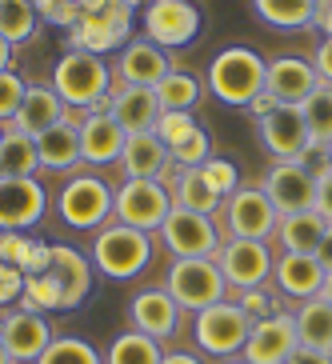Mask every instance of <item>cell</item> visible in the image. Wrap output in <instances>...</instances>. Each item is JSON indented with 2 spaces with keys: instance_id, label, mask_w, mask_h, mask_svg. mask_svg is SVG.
Instances as JSON below:
<instances>
[{
  "instance_id": "7dc6e473",
  "label": "cell",
  "mask_w": 332,
  "mask_h": 364,
  "mask_svg": "<svg viewBox=\"0 0 332 364\" xmlns=\"http://www.w3.org/2000/svg\"><path fill=\"white\" fill-rule=\"evenodd\" d=\"M316 213L332 225V168H316Z\"/></svg>"
},
{
  "instance_id": "1f68e13d",
  "label": "cell",
  "mask_w": 332,
  "mask_h": 364,
  "mask_svg": "<svg viewBox=\"0 0 332 364\" xmlns=\"http://www.w3.org/2000/svg\"><path fill=\"white\" fill-rule=\"evenodd\" d=\"M204 97V80L196 73H184V68H172L156 85V100H161V112H196Z\"/></svg>"
},
{
  "instance_id": "bcb514c9",
  "label": "cell",
  "mask_w": 332,
  "mask_h": 364,
  "mask_svg": "<svg viewBox=\"0 0 332 364\" xmlns=\"http://www.w3.org/2000/svg\"><path fill=\"white\" fill-rule=\"evenodd\" d=\"M48 268H53V245H48V240H33V248H28L21 272L24 277H44Z\"/></svg>"
},
{
  "instance_id": "30bf717a",
  "label": "cell",
  "mask_w": 332,
  "mask_h": 364,
  "mask_svg": "<svg viewBox=\"0 0 332 364\" xmlns=\"http://www.w3.org/2000/svg\"><path fill=\"white\" fill-rule=\"evenodd\" d=\"M53 208L41 176H0V232H33Z\"/></svg>"
},
{
  "instance_id": "e0dca14e",
  "label": "cell",
  "mask_w": 332,
  "mask_h": 364,
  "mask_svg": "<svg viewBox=\"0 0 332 364\" xmlns=\"http://www.w3.org/2000/svg\"><path fill=\"white\" fill-rule=\"evenodd\" d=\"M76 129H80V161L88 168H108V164H120V152H124V140L129 132L117 124V117L108 108H92V112H80L76 117Z\"/></svg>"
},
{
  "instance_id": "52a82bcc",
  "label": "cell",
  "mask_w": 332,
  "mask_h": 364,
  "mask_svg": "<svg viewBox=\"0 0 332 364\" xmlns=\"http://www.w3.org/2000/svg\"><path fill=\"white\" fill-rule=\"evenodd\" d=\"M168 296L181 304L188 316H196L208 304L228 300V280L213 257H193V260H168V272L161 280Z\"/></svg>"
},
{
  "instance_id": "5bb4252c",
  "label": "cell",
  "mask_w": 332,
  "mask_h": 364,
  "mask_svg": "<svg viewBox=\"0 0 332 364\" xmlns=\"http://www.w3.org/2000/svg\"><path fill=\"white\" fill-rule=\"evenodd\" d=\"M140 24H144V36L156 41L161 48H184L200 36V9L193 0H149L140 9Z\"/></svg>"
},
{
  "instance_id": "816d5d0a",
  "label": "cell",
  "mask_w": 332,
  "mask_h": 364,
  "mask_svg": "<svg viewBox=\"0 0 332 364\" xmlns=\"http://www.w3.org/2000/svg\"><path fill=\"white\" fill-rule=\"evenodd\" d=\"M312 24H316L324 36H332V0H316V16H312Z\"/></svg>"
},
{
  "instance_id": "680465c9",
  "label": "cell",
  "mask_w": 332,
  "mask_h": 364,
  "mask_svg": "<svg viewBox=\"0 0 332 364\" xmlns=\"http://www.w3.org/2000/svg\"><path fill=\"white\" fill-rule=\"evenodd\" d=\"M124 4H129V9H144V4H149V0H124Z\"/></svg>"
},
{
  "instance_id": "8fae6325",
  "label": "cell",
  "mask_w": 332,
  "mask_h": 364,
  "mask_svg": "<svg viewBox=\"0 0 332 364\" xmlns=\"http://www.w3.org/2000/svg\"><path fill=\"white\" fill-rule=\"evenodd\" d=\"M164 252H172V260H193V257H216L220 248V228H216V216L204 213H188V208H172L168 220L156 232Z\"/></svg>"
},
{
  "instance_id": "5b68a950",
  "label": "cell",
  "mask_w": 332,
  "mask_h": 364,
  "mask_svg": "<svg viewBox=\"0 0 332 364\" xmlns=\"http://www.w3.org/2000/svg\"><path fill=\"white\" fill-rule=\"evenodd\" d=\"M248 332H252V321L232 296L220 304H208L193 316V344L200 356H216V360L240 356L248 344Z\"/></svg>"
},
{
  "instance_id": "c3c4849f",
  "label": "cell",
  "mask_w": 332,
  "mask_h": 364,
  "mask_svg": "<svg viewBox=\"0 0 332 364\" xmlns=\"http://www.w3.org/2000/svg\"><path fill=\"white\" fill-rule=\"evenodd\" d=\"M312 68H316V76H321V85H332V36H324V41L316 44Z\"/></svg>"
},
{
  "instance_id": "cb8c5ba5",
  "label": "cell",
  "mask_w": 332,
  "mask_h": 364,
  "mask_svg": "<svg viewBox=\"0 0 332 364\" xmlns=\"http://www.w3.org/2000/svg\"><path fill=\"white\" fill-rule=\"evenodd\" d=\"M36 152H41V172L53 176H73L80 172V129H76V112L53 129H44L36 136Z\"/></svg>"
},
{
  "instance_id": "d4e9b609",
  "label": "cell",
  "mask_w": 332,
  "mask_h": 364,
  "mask_svg": "<svg viewBox=\"0 0 332 364\" xmlns=\"http://www.w3.org/2000/svg\"><path fill=\"white\" fill-rule=\"evenodd\" d=\"M120 172L129 181H168L172 156L156 132H132L120 152Z\"/></svg>"
},
{
  "instance_id": "60d3db41",
  "label": "cell",
  "mask_w": 332,
  "mask_h": 364,
  "mask_svg": "<svg viewBox=\"0 0 332 364\" xmlns=\"http://www.w3.org/2000/svg\"><path fill=\"white\" fill-rule=\"evenodd\" d=\"M204 181L213 184V193L220 196V200H228V196L245 184V176H240V164L236 161H228V156H213V161L204 164Z\"/></svg>"
},
{
  "instance_id": "603a6c76",
  "label": "cell",
  "mask_w": 332,
  "mask_h": 364,
  "mask_svg": "<svg viewBox=\"0 0 332 364\" xmlns=\"http://www.w3.org/2000/svg\"><path fill=\"white\" fill-rule=\"evenodd\" d=\"M60 284V296H65V312L80 309L88 296H92V257L80 252L76 245H53V268H48Z\"/></svg>"
},
{
  "instance_id": "4316f807",
  "label": "cell",
  "mask_w": 332,
  "mask_h": 364,
  "mask_svg": "<svg viewBox=\"0 0 332 364\" xmlns=\"http://www.w3.org/2000/svg\"><path fill=\"white\" fill-rule=\"evenodd\" d=\"M68 117H73V112H68L65 100L56 97L53 85H28L24 105H21V112L9 120V129L28 132V136H41L44 129H53V124H60V120H68Z\"/></svg>"
},
{
  "instance_id": "b9f144b4",
  "label": "cell",
  "mask_w": 332,
  "mask_h": 364,
  "mask_svg": "<svg viewBox=\"0 0 332 364\" xmlns=\"http://www.w3.org/2000/svg\"><path fill=\"white\" fill-rule=\"evenodd\" d=\"M200 129V120H196V112H161L156 117V136L164 140V149H176V144H184V140L193 136V132Z\"/></svg>"
},
{
  "instance_id": "3957f363",
  "label": "cell",
  "mask_w": 332,
  "mask_h": 364,
  "mask_svg": "<svg viewBox=\"0 0 332 364\" xmlns=\"http://www.w3.org/2000/svg\"><path fill=\"white\" fill-rule=\"evenodd\" d=\"M264 76H268V60L248 48V44H228L213 56V65L204 73V85L220 105L228 108H248L252 97L264 92Z\"/></svg>"
},
{
  "instance_id": "7bdbcfd3",
  "label": "cell",
  "mask_w": 332,
  "mask_h": 364,
  "mask_svg": "<svg viewBox=\"0 0 332 364\" xmlns=\"http://www.w3.org/2000/svg\"><path fill=\"white\" fill-rule=\"evenodd\" d=\"M24 92H28V80H24L16 68H4L0 73V124H9L24 105Z\"/></svg>"
},
{
  "instance_id": "9a60e30c",
  "label": "cell",
  "mask_w": 332,
  "mask_h": 364,
  "mask_svg": "<svg viewBox=\"0 0 332 364\" xmlns=\"http://www.w3.org/2000/svg\"><path fill=\"white\" fill-rule=\"evenodd\" d=\"M260 188L268 193V200H272V208L280 216L316 208V172L300 161H272Z\"/></svg>"
},
{
  "instance_id": "ab89813d",
  "label": "cell",
  "mask_w": 332,
  "mask_h": 364,
  "mask_svg": "<svg viewBox=\"0 0 332 364\" xmlns=\"http://www.w3.org/2000/svg\"><path fill=\"white\" fill-rule=\"evenodd\" d=\"M168 156H172V168H204V164L216 156V152H213V136H208L204 129H196L184 144L168 149Z\"/></svg>"
},
{
  "instance_id": "f6af8a7d",
  "label": "cell",
  "mask_w": 332,
  "mask_h": 364,
  "mask_svg": "<svg viewBox=\"0 0 332 364\" xmlns=\"http://www.w3.org/2000/svg\"><path fill=\"white\" fill-rule=\"evenodd\" d=\"M24 292V272L16 264H0V309H16Z\"/></svg>"
},
{
  "instance_id": "f35d334b",
  "label": "cell",
  "mask_w": 332,
  "mask_h": 364,
  "mask_svg": "<svg viewBox=\"0 0 332 364\" xmlns=\"http://www.w3.org/2000/svg\"><path fill=\"white\" fill-rule=\"evenodd\" d=\"M236 304L248 312V321L257 324V321H268V316H277V312H284V296H280V289L268 280V284H260V289H245V292H236Z\"/></svg>"
},
{
  "instance_id": "ba28073f",
  "label": "cell",
  "mask_w": 332,
  "mask_h": 364,
  "mask_svg": "<svg viewBox=\"0 0 332 364\" xmlns=\"http://www.w3.org/2000/svg\"><path fill=\"white\" fill-rule=\"evenodd\" d=\"M129 41H132V9L124 0H108L97 12H85L68 28V48H80V53L92 56L120 53Z\"/></svg>"
},
{
  "instance_id": "44dd1931",
  "label": "cell",
  "mask_w": 332,
  "mask_h": 364,
  "mask_svg": "<svg viewBox=\"0 0 332 364\" xmlns=\"http://www.w3.org/2000/svg\"><path fill=\"white\" fill-rule=\"evenodd\" d=\"M316 85H321V76H316V68H312V60H304V56H272L268 60V76H264V92H272V97L280 100V105H304V100L316 92Z\"/></svg>"
},
{
  "instance_id": "8992f818",
  "label": "cell",
  "mask_w": 332,
  "mask_h": 364,
  "mask_svg": "<svg viewBox=\"0 0 332 364\" xmlns=\"http://www.w3.org/2000/svg\"><path fill=\"white\" fill-rule=\"evenodd\" d=\"M280 213L272 208V200L260 184H240L216 213V228H220L225 240H268L272 245Z\"/></svg>"
},
{
  "instance_id": "836d02e7",
  "label": "cell",
  "mask_w": 332,
  "mask_h": 364,
  "mask_svg": "<svg viewBox=\"0 0 332 364\" xmlns=\"http://www.w3.org/2000/svg\"><path fill=\"white\" fill-rule=\"evenodd\" d=\"M41 28V12H36L33 0H0V36L16 48V44H28Z\"/></svg>"
},
{
  "instance_id": "6125c7cd",
  "label": "cell",
  "mask_w": 332,
  "mask_h": 364,
  "mask_svg": "<svg viewBox=\"0 0 332 364\" xmlns=\"http://www.w3.org/2000/svg\"><path fill=\"white\" fill-rule=\"evenodd\" d=\"M4 132H9V129H4V124H0V144H4Z\"/></svg>"
},
{
  "instance_id": "f546056e",
  "label": "cell",
  "mask_w": 332,
  "mask_h": 364,
  "mask_svg": "<svg viewBox=\"0 0 332 364\" xmlns=\"http://www.w3.org/2000/svg\"><path fill=\"white\" fill-rule=\"evenodd\" d=\"M296 341L300 348H316V353H332V300L324 296H312V300H300L296 312Z\"/></svg>"
},
{
  "instance_id": "7c38bea8",
  "label": "cell",
  "mask_w": 332,
  "mask_h": 364,
  "mask_svg": "<svg viewBox=\"0 0 332 364\" xmlns=\"http://www.w3.org/2000/svg\"><path fill=\"white\" fill-rule=\"evenodd\" d=\"M188 324H193V316L168 296L164 284H152V289L132 292V300H129V328H136V332H144V336H152V341L168 344V341H176Z\"/></svg>"
},
{
  "instance_id": "91938a15",
  "label": "cell",
  "mask_w": 332,
  "mask_h": 364,
  "mask_svg": "<svg viewBox=\"0 0 332 364\" xmlns=\"http://www.w3.org/2000/svg\"><path fill=\"white\" fill-rule=\"evenodd\" d=\"M324 296L332 300V272H328V280H324Z\"/></svg>"
},
{
  "instance_id": "2e32d148",
  "label": "cell",
  "mask_w": 332,
  "mask_h": 364,
  "mask_svg": "<svg viewBox=\"0 0 332 364\" xmlns=\"http://www.w3.org/2000/svg\"><path fill=\"white\" fill-rule=\"evenodd\" d=\"M0 336H4V348H9L12 364H36L44 356V348L56 341L53 321L41 316V312H28V309L0 312Z\"/></svg>"
},
{
  "instance_id": "d590c367",
  "label": "cell",
  "mask_w": 332,
  "mask_h": 364,
  "mask_svg": "<svg viewBox=\"0 0 332 364\" xmlns=\"http://www.w3.org/2000/svg\"><path fill=\"white\" fill-rule=\"evenodd\" d=\"M300 112H304V124H309V140L328 149L332 144V85H316V92L300 105Z\"/></svg>"
},
{
  "instance_id": "e575fe53",
  "label": "cell",
  "mask_w": 332,
  "mask_h": 364,
  "mask_svg": "<svg viewBox=\"0 0 332 364\" xmlns=\"http://www.w3.org/2000/svg\"><path fill=\"white\" fill-rule=\"evenodd\" d=\"M252 12L272 28H309L316 0H252Z\"/></svg>"
},
{
  "instance_id": "74e56055",
  "label": "cell",
  "mask_w": 332,
  "mask_h": 364,
  "mask_svg": "<svg viewBox=\"0 0 332 364\" xmlns=\"http://www.w3.org/2000/svg\"><path fill=\"white\" fill-rule=\"evenodd\" d=\"M36 364H105V353L85 336H56Z\"/></svg>"
},
{
  "instance_id": "ffe728a7",
  "label": "cell",
  "mask_w": 332,
  "mask_h": 364,
  "mask_svg": "<svg viewBox=\"0 0 332 364\" xmlns=\"http://www.w3.org/2000/svg\"><path fill=\"white\" fill-rule=\"evenodd\" d=\"M300 348L296 341V321L292 312H277L268 321H257L252 332H248V344H245V360L248 364H289V356Z\"/></svg>"
},
{
  "instance_id": "db71d44e",
  "label": "cell",
  "mask_w": 332,
  "mask_h": 364,
  "mask_svg": "<svg viewBox=\"0 0 332 364\" xmlns=\"http://www.w3.org/2000/svg\"><path fill=\"white\" fill-rule=\"evenodd\" d=\"M161 364H204L200 353H188V348H172V353H164Z\"/></svg>"
},
{
  "instance_id": "9c48e42d",
  "label": "cell",
  "mask_w": 332,
  "mask_h": 364,
  "mask_svg": "<svg viewBox=\"0 0 332 364\" xmlns=\"http://www.w3.org/2000/svg\"><path fill=\"white\" fill-rule=\"evenodd\" d=\"M172 213V193L168 181H124L117 184V204H112V220L140 232H161V225Z\"/></svg>"
},
{
  "instance_id": "4dcf8cb0",
  "label": "cell",
  "mask_w": 332,
  "mask_h": 364,
  "mask_svg": "<svg viewBox=\"0 0 332 364\" xmlns=\"http://www.w3.org/2000/svg\"><path fill=\"white\" fill-rule=\"evenodd\" d=\"M164 353H168V348H164L161 341H152V336H144V332H136V328H124L108 341L105 364H161Z\"/></svg>"
},
{
  "instance_id": "83f0119b",
  "label": "cell",
  "mask_w": 332,
  "mask_h": 364,
  "mask_svg": "<svg viewBox=\"0 0 332 364\" xmlns=\"http://www.w3.org/2000/svg\"><path fill=\"white\" fill-rule=\"evenodd\" d=\"M328 232V220H324L316 208L309 213H292V216H280L277 225V248L280 252H296V257H312L316 245H321V236Z\"/></svg>"
},
{
  "instance_id": "6f0895ef",
  "label": "cell",
  "mask_w": 332,
  "mask_h": 364,
  "mask_svg": "<svg viewBox=\"0 0 332 364\" xmlns=\"http://www.w3.org/2000/svg\"><path fill=\"white\" fill-rule=\"evenodd\" d=\"M216 364H248L245 356H228V360H216Z\"/></svg>"
},
{
  "instance_id": "94428289",
  "label": "cell",
  "mask_w": 332,
  "mask_h": 364,
  "mask_svg": "<svg viewBox=\"0 0 332 364\" xmlns=\"http://www.w3.org/2000/svg\"><path fill=\"white\" fill-rule=\"evenodd\" d=\"M324 164H328V168H332V144H328V149H324Z\"/></svg>"
},
{
  "instance_id": "7a4b0ae2",
  "label": "cell",
  "mask_w": 332,
  "mask_h": 364,
  "mask_svg": "<svg viewBox=\"0 0 332 364\" xmlns=\"http://www.w3.org/2000/svg\"><path fill=\"white\" fill-rule=\"evenodd\" d=\"M112 204H117V188L92 168L65 176V184L53 193V213L60 216V225L76 232H100L112 220Z\"/></svg>"
},
{
  "instance_id": "ac0fdd59",
  "label": "cell",
  "mask_w": 332,
  "mask_h": 364,
  "mask_svg": "<svg viewBox=\"0 0 332 364\" xmlns=\"http://www.w3.org/2000/svg\"><path fill=\"white\" fill-rule=\"evenodd\" d=\"M176 68V60H172L168 48H161L156 41H149V36H136V41H129L124 48L117 53V60H112V73H117V80H124V85H136V88H156L164 80V76Z\"/></svg>"
},
{
  "instance_id": "277c9868",
  "label": "cell",
  "mask_w": 332,
  "mask_h": 364,
  "mask_svg": "<svg viewBox=\"0 0 332 364\" xmlns=\"http://www.w3.org/2000/svg\"><path fill=\"white\" fill-rule=\"evenodd\" d=\"M88 257H92V268L105 280H136V277H144V268L156 257V236L120 225V220H108L92 236Z\"/></svg>"
},
{
  "instance_id": "11a10c76",
  "label": "cell",
  "mask_w": 332,
  "mask_h": 364,
  "mask_svg": "<svg viewBox=\"0 0 332 364\" xmlns=\"http://www.w3.org/2000/svg\"><path fill=\"white\" fill-rule=\"evenodd\" d=\"M12 53H16V48L0 36V73H4V68H12Z\"/></svg>"
},
{
  "instance_id": "d6a6232c",
  "label": "cell",
  "mask_w": 332,
  "mask_h": 364,
  "mask_svg": "<svg viewBox=\"0 0 332 364\" xmlns=\"http://www.w3.org/2000/svg\"><path fill=\"white\" fill-rule=\"evenodd\" d=\"M9 129V124H4ZM41 172V152H36V136L9 129L4 144H0V176H36Z\"/></svg>"
},
{
  "instance_id": "ee69618b",
  "label": "cell",
  "mask_w": 332,
  "mask_h": 364,
  "mask_svg": "<svg viewBox=\"0 0 332 364\" xmlns=\"http://www.w3.org/2000/svg\"><path fill=\"white\" fill-rule=\"evenodd\" d=\"M36 236L33 232H0V264H24L28 248H33Z\"/></svg>"
},
{
  "instance_id": "d6986e66",
  "label": "cell",
  "mask_w": 332,
  "mask_h": 364,
  "mask_svg": "<svg viewBox=\"0 0 332 364\" xmlns=\"http://www.w3.org/2000/svg\"><path fill=\"white\" fill-rule=\"evenodd\" d=\"M257 136H260V149H264L272 161H300V152L309 149L304 112H300L296 105H280L272 117L257 120Z\"/></svg>"
},
{
  "instance_id": "9f6ffc18",
  "label": "cell",
  "mask_w": 332,
  "mask_h": 364,
  "mask_svg": "<svg viewBox=\"0 0 332 364\" xmlns=\"http://www.w3.org/2000/svg\"><path fill=\"white\" fill-rule=\"evenodd\" d=\"M0 364H12V356H9V348H4V336H0Z\"/></svg>"
},
{
  "instance_id": "f5cc1de1",
  "label": "cell",
  "mask_w": 332,
  "mask_h": 364,
  "mask_svg": "<svg viewBox=\"0 0 332 364\" xmlns=\"http://www.w3.org/2000/svg\"><path fill=\"white\" fill-rule=\"evenodd\" d=\"M312 257L321 260L324 272H332V225H328V232L321 236V245H316V252H312Z\"/></svg>"
},
{
  "instance_id": "f1b7e54d",
  "label": "cell",
  "mask_w": 332,
  "mask_h": 364,
  "mask_svg": "<svg viewBox=\"0 0 332 364\" xmlns=\"http://www.w3.org/2000/svg\"><path fill=\"white\" fill-rule=\"evenodd\" d=\"M168 193H172V208H188V213H204V216H216L220 204H225L213 193V184L204 181L200 168H172Z\"/></svg>"
},
{
  "instance_id": "681fc988",
  "label": "cell",
  "mask_w": 332,
  "mask_h": 364,
  "mask_svg": "<svg viewBox=\"0 0 332 364\" xmlns=\"http://www.w3.org/2000/svg\"><path fill=\"white\" fill-rule=\"evenodd\" d=\"M277 108H280V100L272 97V92H260V97H252V105H248L245 112H248L252 120H264V117H272Z\"/></svg>"
},
{
  "instance_id": "484cf974",
  "label": "cell",
  "mask_w": 332,
  "mask_h": 364,
  "mask_svg": "<svg viewBox=\"0 0 332 364\" xmlns=\"http://www.w3.org/2000/svg\"><path fill=\"white\" fill-rule=\"evenodd\" d=\"M328 272L321 268L316 257H296V252H277V268H272V284L280 289V296L289 300H312L324 292Z\"/></svg>"
},
{
  "instance_id": "8d00e7d4",
  "label": "cell",
  "mask_w": 332,
  "mask_h": 364,
  "mask_svg": "<svg viewBox=\"0 0 332 364\" xmlns=\"http://www.w3.org/2000/svg\"><path fill=\"white\" fill-rule=\"evenodd\" d=\"M16 309H28V312H65V296H60V284H56L53 272L44 277H24V292H21V304Z\"/></svg>"
},
{
  "instance_id": "6da1fadb",
  "label": "cell",
  "mask_w": 332,
  "mask_h": 364,
  "mask_svg": "<svg viewBox=\"0 0 332 364\" xmlns=\"http://www.w3.org/2000/svg\"><path fill=\"white\" fill-rule=\"evenodd\" d=\"M112 65L105 56L80 53V48H68V53L56 56L53 65V80L48 85L56 88V97L68 105V112H92V108H108V92H112Z\"/></svg>"
},
{
  "instance_id": "f907efd6",
  "label": "cell",
  "mask_w": 332,
  "mask_h": 364,
  "mask_svg": "<svg viewBox=\"0 0 332 364\" xmlns=\"http://www.w3.org/2000/svg\"><path fill=\"white\" fill-rule=\"evenodd\" d=\"M289 364H332V353H316V348H296Z\"/></svg>"
},
{
  "instance_id": "7402d4cb",
  "label": "cell",
  "mask_w": 332,
  "mask_h": 364,
  "mask_svg": "<svg viewBox=\"0 0 332 364\" xmlns=\"http://www.w3.org/2000/svg\"><path fill=\"white\" fill-rule=\"evenodd\" d=\"M108 112L117 117V124L129 132V136L132 132H152L156 129V117H161L156 88H136V85H124V80H112Z\"/></svg>"
},
{
  "instance_id": "4fadbf2b",
  "label": "cell",
  "mask_w": 332,
  "mask_h": 364,
  "mask_svg": "<svg viewBox=\"0 0 332 364\" xmlns=\"http://www.w3.org/2000/svg\"><path fill=\"white\" fill-rule=\"evenodd\" d=\"M213 260L225 272L228 292L260 289V284L272 280V268H277V252H272L268 240H220Z\"/></svg>"
}]
</instances>
